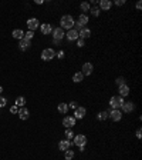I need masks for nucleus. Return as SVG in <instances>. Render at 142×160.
Masks as SVG:
<instances>
[{
	"mask_svg": "<svg viewBox=\"0 0 142 160\" xmlns=\"http://www.w3.org/2000/svg\"><path fill=\"white\" fill-rule=\"evenodd\" d=\"M71 137H74V133H73V130H71V129H67V130H65V139H67V140H70Z\"/></svg>",
	"mask_w": 142,
	"mask_h": 160,
	"instance_id": "nucleus-27",
	"label": "nucleus"
},
{
	"mask_svg": "<svg viewBox=\"0 0 142 160\" xmlns=\"http://www.w3.org/2000/svg\"><path fill=\"white\" fill-rule=\"evenodd\" d=\"M73 157H74V151H73V150H70V149H68V150H65V160H71Z\"/></svg>",
	"mask_w": 142,
	"mask_h": 160,
	"instance_id": "nucleus-25",
	"label": "nucleus"
},
{
	"mask_svg": "<svg viewBox=\"0 0 142 160\" xmlns=\"http://www.w3.org/2000/svg\"><path fill=\"white\" fill-rule=\"evenodd\" d=\"M70 146H71V143H70V140H67V139H65V140H61V141L58 143V147H60L61 150H64V151L68 150Z\"/></svg>",
	"mask_w": 142,
	"mask_h": 160,
	"instance_id": "nucleus-14",
	"label": "nucleus"
},
{
	"mask_svg": "<svg viewBox=\"0 0 142 160\" xmlns=\"http://www.w3.org/2000/svg\"><path fill=\"white\" fill-rule=\"evenodd\" d=\"M13 37L14 39H23L24 37V33H23V30L22 29H16V30H13Z\"/></svg>",
	"mask_w": 142,
	"mask_h": 160,
	"instance_id": "nucleus-19",
	"label": "nucleus"
},
{
	"mask_svg": "<svg viewBox=\"0 0 142 160\" xmlns=\"http://www.w3.org/2000/svg\"><path fill=\"white\" fill-rule=\"evenodd\" d=\"M99 7L102 10H109L111 9V2H109V0H101V2H99Z\"/></svg>",
	"mask_w": 142,
	"mask_h": 160,
	"instance_id": "nucleus-16",
	"label": "nucleus"
},
{
	"mask_svg": "<svg viewBox=\"0 0 142 160\" xmlns=\"http://www.w3.org/2000/svg\"><path fill=\"white\" fill-rule=\"evenodd\" d=\"M91 12H92V15H94V16H98V15H99V9H98V7H94Z\"/></svg>",
	"mask_w": 142,
	"mask_h": 160,
	"instance_id": "nucleus-32",
	"label": "nucleus"
},
{
	"mask_svg": "<svg viewBox=\"0 0 142 160\" xmlns=\"http://www.w3.org/2000/svg\"><path fill=\"white\" fill-rule=\"evenodd\" d=\"M53 32V29H51V26L48 25V23H44L43 26H41V33L43 35H50Z\"/></svg>",
	"mask_w": 142,
	"mask_h": 160,
	"instance_id": "nucleus-17",
	"label": "nucleus"
},
{
	"mask_svg": "<svg viewBox=\"0 0 142 160\" xmlns=\"http://www.w3.org/2000/svg\"><path fill=\"white\" fill-rule=\"evenodd\" d=\"M90 35H91V32H90V29H87V27H82V29L78 32V37H80V39H87V37H90Z\"/></svg>",
	"mask_w": 142,
	"mask_h": 160,
	"instance_id": "nucleus-11",
	"label": "nucleus"
},
{
	"mask_svg": "<svg viewBox=\"0 0 142 160\" xmlns=\"http://www.w3.org/2000/svg\"><path fill=\"white\" fill-rule=\"evenodd\" d=\"M57 109H58V112H60V113H63V114H65V113L68 112V106H67L65 103H60Z\"/></svg>",
	"mask_w": 142,
	"mask_h": 160,
	"instance_id": "nucleus-21",
	"label": "nucleus"
},
{
	"mask_svg": "<svg viewBox=\"0 0 142 160\" xmlns=\"http://www.w3.org/2000/svg\"><path fill=\"white\" fill-rule=\"evenodd\" d=\"M84 116H85V109H84V107H77V109L74 110V116H73V117H74L75 120H77V119H82Z\"/></svg>",
	"mask_w": 142,
	"mask_h": 160,
	"instance_id": "nucleus-7",
	"label": "nucleus"
},
{
	"mask_svg": "<svg viewBox=\"0 0 142 160\" xmlns=\"http://www.w3.org/2000/svg\"><path fill=\"white\" fill-rule=\"evenodd\" d=\"M63 124H64L65 127H73V126L75 124V119H74V117H71V116H67V117H64Z\"/></svg>",
	"mask_w": 142,
	"mask_h": 160,
	"instance_id": "nucleus-8",
	"label": "nucleus"
},
{
	"mask_svg": "<svg viewBox=\"0 0 142 160\" xmlns=\"http://www.w3.org/2000/svg\"><path fill=\"white\" fill-rule=\"evenodd\" d=\"M24 104H26V99H24V97H17V99H16V106H17V107H19V106L23 107Z\"/></svg>",
	"mask_w": 142,
	"mask_h": 160,
	"instance_id": "nucleus-24",
	"label": "nucleus"
},
{
	"mask_svg": "<svg viewBox=\"0 0 142 160\" xmlns=\"http://www.w3.org/2000/svg\"><path fill=\"white\" fill-rule=\"evenodd\" d=\"M74 143H75L77 146H80V147H85V144H87V137H85L84 134H77V136H74Z\"/></svg>",
	"mask_w": 142,
	"mask_h": 160,
	"instance_id": "nucleus-4",
	"label": "nucleus"
},
{
	"mask_svg": "<svg viewBox=\"0 0 142 160\" xmlns=\"http://www.w3.org/2000/svg\"><path fill=\"white\" fill-rule=\"evenodd\" d=\"M17 114L20 116V119H22V120H27V119L30 117V113H29V110H27V109H20V110L17 112Z\"/></svg>",
	"mask_w": 142,
	"mask_h": 160,
	"instance_id": "nucleus-12",
	"label": "nucleus"
},
{
	"mask_svg": "<svg viewBox=\"0 0 142 160\" xmlns=\"http://www.w3.org/2000/svg\"><path fill=\"white\" fill-rule=\"evenodd\" d=\"M27 26H29L30 32H33L34 29L39 27V20H37V19H29V20H27Z\"/></svg>",
	"mask_w": 142,
	"mask_h": 160,
	"instance_id": "nucleus-9",
	"label": "nucleus"
},
{
	"mask_svg": "<svg viewBox=\"0 0 142 160\" xmlns=\"http://www.w3.org/2000/svg\"><path fill=\"white\" fill-rule=\"evenodd\" d=\"M122 110H124L125 113H129V112H132V110H133V103H131V102H128V103H124V104H122Z\"/></svg>",
	"mask_w": 142,
	"mask_h": 160,
	"instance_id": "nucleus-18",
	"label": "nucleus"
},
{
	"mask_svg": "<svg viewBox=\"0 0 142 160\" xmlns=\"http://www.w3.org/2000/svg\"><path fill=\"white\" fill-rule=\"evenodd\" d=\"M81 10H84V12H87V10H90V5H88L87 2H84V3H81Z\"/></svg>",
	"mask_w": 142,
	"mask_h": 160,
	"instance_id": "nucleus-29",
	"label": "nucleus"
},
{
	"mask_svg": "<svg viewBox=\"0 0 142 160\" xmlns=\"http://www.w3.org/2000/svg\"><path fill=\"white\" fill-rule=\"evenodd\" d=\"M141 7H142V3H141V2H138V3H136V9H138V10H141Z\"/></svg>",
	"mask_w": 142,
	"mask_h": 160,
	"instance_id": "nucleus-38",
	"label": "nucleus"
},
{
	"mask_svg": "<svg viewBox=\"0 0 142 160\" xmlns=\"http://www.w3.org/2000/svg\"><path fill=\"white\" fill-rule=\"evenodd\" d=\"M82 77H84V74H82L81 72H78V73H75V74L73 76V80H74L75 83H80V82L82 80Z\"/></svg>",
	"mask_w": 142,
	"mask_h": 160,
	"instance_id": "nucleus-22",
	"label": "nucleus"
},
{
	"mask_svg": "<svg viewBox=\"0 0 142 160\" xmlns=\"http://www.w3.org/2000/svg\"><path fill=\"white\" fill-rule=\"evenodd\" d=\"M63 56H64V52H60V53H58V57H60V59H61V57H63Z\"/></svg>",
	"mask_w": 142,
	"mask_h": 160,
	"instance_id": "nucleus-39",
	"label": "nucleus"
},
{
	"mask_svg": "<svg viewBox=\"0 0 142 160\" xmlns=\"http://www.w3.org/2000/svg\"><path fill=\"white\" fill-rule=\"evenodd\" d=\"M74 19L71 17V16H68V15H65V16H63L61 17V29H68V30H71L73 29V26H74Z\"/></svg>",
	"mask_w": 142,
	"mask_h": 160,
	"instance_id": "nucleus-1",
	"label": "nucleus"
},
{
	"mask_svg": "<svg viewBox=\"0 0 142 160\" xmlns=\"http://www.w3.org/2000/svg\"><path fill=\"white\" fill-rule=\"evenodd\" d=\"M77 40H78V47H82V46H84V39H80V37H78Z\"/></svg>",
	"mask_w": 142,
	"mask_h": 160,
	"instance_id": "nucleus-34",
	"label": "nucleus"
},
{
	"mask_svg": "<svg viewBox=\"0 0 142 160\" xmlns=\"http://www.w3.org/2000/svg\"><path fill=\"white\" fill-rule=\"evenodd\" d=\"M33 36H34V33H33V32H30V30H29V32H27V33H24V37H23V39H26V40H29V42H30V40H31V39H33Z\"/></svg>",
	"mask_w": 142,
	"mask_h": 160,
	"instance_id": "nucleus-26",
	"label": "nucleus"
},
{
	"mask_svg": "<svg viewBox=\"0 0 142 160\" xmlns=\"http://www.w3.org/2000/svg\"><path fill=\"white\" fill-rule=\"evenodd\" d=\"M109 103H111V107H112V109H119V107H122L124 100H122L121 96H114V97H111Z\"/></svg>",
	"mask_w": 142,
	"mask_h": 160,
	"instance_id": "nucleus-2",
	"label": "nucleus"
},
{
	"mask_svg": "<svg viewBox=\"0 0 142 160\" xmlns=\"http://www.w3.org/2000/svg\"><path fill=\"white\" fill-rule=\"evenodd\" d=\"M53 35H54V40H58V42H60V40L64 37L65 33H64V30H63L61 27H58V29H54V30H53Z\"/></svg>",
	"mask_w": 142,
	"mask_h": 160,
	"instance_id": "nucleus-6",
	"label": "nucleus"
},
{
	"mask_svg": "<svg viewBox=\"0 0 142 160\" xmlns=\"http://www.w3.org/2000/svg\"><path fill=\"white\" fill-rule=\"evenodd\" d=\"M116 5H118V6H122V5H125V0H116Z\"/></svg>",
	"mask_w": 142,
	"mask_h": 160,
	"instance_id": "nucleus-36",
	"label": "nucleus"
},
{
	"mask_svg": "<svg viewBox=\"0 0 142 160\" xmlns=\"http://www.w3.org/2000/svg\"><path fill=\"white\" fill-rule=\"evenodd\" d=\"M78 23H80L81 26H85V25L88 23V17H87L85 15H81V16H80V19H78Z\"/></svg>",
	"mask_w": 142,
	"mask_h": 160,
	"instance_id": "nucleus-23",
	"label": "nucleus"
},
{
	"mask_svg": "<svg viewBox=\"0 0 142 160\" xmlns=\"http://www.w3.org/2000/svg\"><path fill=\"white\" fill-rule=\"evenodd\" d=\"M108 117V113L107 112H101L99 114H98V120H105Z\"/></svg>",
	"mask_w": 142,
	"mask_h": 160,
	"instance_id": "nucleus-28",
	"label": "nucleus"
},
{
	"mask_svg": "<svg viewBox=\"0 0 142 160\" xmlns=\"http://www.w3.org/2000/svg\"><path fill=\"white\" fill-rule=\"evenodd\" d=\"M10 112H12V113H17V112H19L17 106H16V104H14V106H12V107H10Z\"/></svg>",
	"mask_w": 142,
	"mask_h": 160,
	"instance_id": "nucleus-33",
	"label": "nucleus"
},
{
	"mask_svg": "<svg viewBox=\"0 0 142 160\" xmlns=\"http://www.w3.org/2000/svg\"><path fill=\"white\" fill-rule=\"evenodd\" d=\"M128 94H129V87H128L126 84L119 86V96H121V97H125V96H128Z\"/></svg>",
	"mask_w": 142,
	"mask_h": 160,
	"instance_id": "nucleus-13",
	"label": "nucleus"
},
{
	"mask_svg": "<svg viewBox=\"0 0 142 160\" xmlns=\"http://www.w3.org/2000/svg\"><path fill=\"white\" fill-rule=\"evenodd\" d=\"M108 117H111L114 121H119V120L122 119V113H121L118 109H114V110H111V112L108 113Z\"/></svg>",
	"mask_w": 142,
	"mask_h": 160,
	"instance_id": "nucleus-5",
	"label": "nucleus"
},
{
	"mask_svg": "<svg viewBox=\"0 0 142 160\" xmlns=\"http://www.w3.org/2000/svg\"><path fill=\"white\" fill-rule=\"evenodd\" d=\"M67 39H68V40H71V42H73V40H77V39H78V32L71 29V30L67 33Z\"/></svg>",
	"mask_w": 142,
	"mask_h": 160,
	"instance_id": "nucleus-15",
	"label": "nucleus"
},
{
	"mask_svg": "<svg viewBox=\"0 0 142 160\" xmlns=\"http://www.w3.org/2000/svg\"><path fill=\"white\" fill-rule=\"evenodd\" d=\"M6 103H7V100H6L5 97L0 96V107H5V106H6Z\"/></svg>",
	"mask_w": 142,
	"mask_h": 160,
	"instance_id": "nucleus-30",
	"label": "nucleus"
},
{
	"mask_svg": "<svg viewBox=\"0 0 142 160\" xmlns=\"http://www.w3.org/2000/svg\"><path fill=\"white\" fill-rule=\"evenodd\" d=\"M141 136H142V131H141V129H138V130H136V137L141 139Z\"/></svg>",
	"mask_w": 142,
	"mask_h": 160,
	"instance_id": "nucleus-37",
	"label": "nucleus"
},
{
	"mask_svg": "<svg viewBox=\"0 0 142 160\" xmlns=\"http://www.w3.org/2000/svg\"><path fill=\"white\" fill-rule=\"evenodd\" d=\"M92 69H94V67H92V64H91V63H84V64H82V72H81V73L88 76V74H91V73H92Z\"/></svg>",
	"mask_w": 142,
	"mask_h": 160,
	"instance_id": "nucleus-10",
	"label": "nucleus"
},
{
	"mask_svg": "<svg viewBox=\"0 0 142 160\" xmlns=\"http://www.w3.org/2000/svg\"><path fill=\"white\" fill-rule=\"evenodd\" d=\"M2 92H3V87H2V86H0V93H2Z\"/></svg>",
	"mask_w": 142,
	"mask_h": 160,
	"instance_id": "nucleus-40",
	"label": "nucleus"
},
{
	"mask_svg": "<svg viewBox=\"0 0 142 160\" xmlns=\"http://www.w3.org/2000/svg\"><path fill=\"white\" fill-rule=\"evenodd\" d=\"M54 56H56V52H54L53 49H44V50H43V53H41V59H43V60H46V62H48V60L54 59Z\"/></svg>",
	"mask_w": 142,
	"mask_h": 160,
	"instance_id": "nucleus-3",
	"label": "nucleus"
},
{
	"mask_svg": "<svg viewBox=\"0 0 142 160\" xmlns=\"http://www.w3.org/2000/svg\"><path fill=\"white\" fill-rule=\"evenodd\" d=\"M116 84H118V86H122V84H125V80H124V77H118V79H116Z\"/></svg>",
	"mask_w": 142,
	"mask_h": 160,
	"instance_id": "nucleus-31",
	"label": "nucleus"
},
{
	"mask_svg": "<svg viewBox=\"0 0 142 160\" xmlns=\"http://www.w3.org/2000/svg\"><path fill=\"white\" fill-rule=\"evenodd\" d=\"M29 46H30V42H29V40H26V39H22V40H20V49H22V50H27Z\"/></svg>",
	"mask_w": 142,
	"mask_h": 160,
	"instance_id": "nucleus-20",
	"label": "nucleus"
},
{
	"mask_svg": "<svg viewBox=\"0 0 142 160\" xmlns=\"http://www.w3.org/2000/svg\"><path fill=\"white\" fill-rule=\"evenodd\" d=\"M70 107L75 110V109H77V103H75V102H71V103H70Z\"/></svg>",
	"mask_w": 142,
	"mask_h": 160,
	"instance_id": "nucleus-35",
	"label": "nucleus"
}]
</instances>
